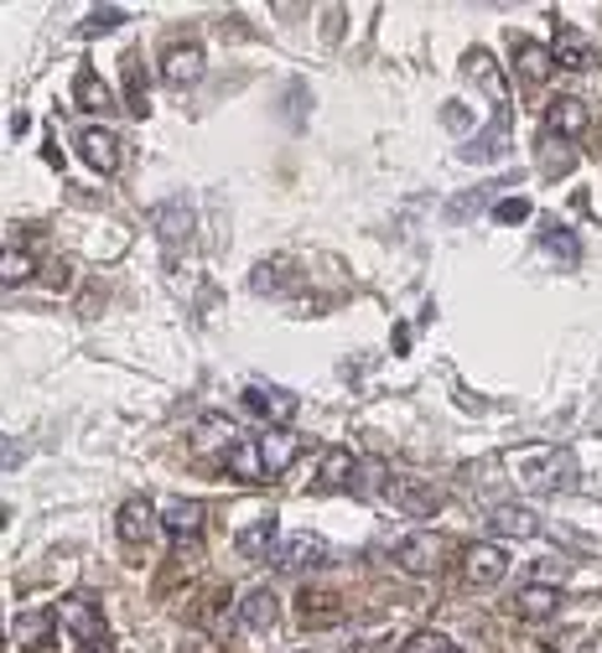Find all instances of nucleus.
<instances>
[{"instance_id":"obj_14","label":"nucleus","mask_w":602,"mask_h":653,"mask_svg":"<svg viewBox=\"0 0 602 653\" xmlns=\"http://www.w3.org/2000/svg\"><path fill=\"white\" fill-rule=\"evenodd\" d=\"M359 477V456L343 452V446H327L322 452V467H317V493H338V488H348Z\"/></svg>"},{"instance_id":"obj_18","label":"nucleus","mask_w":602,"mask_h":653,"mask_svg":"<svg viewBox=\"0 0 602 653\" xmlns=\"http://www.w3.org/2000/svg\"><path fill=\"white\" fill-rule=\"evenodd\" d=\"M514 68H520L524 83H545L556 73V53L545 42H514Z\"/></svg>"},{"instance_id":"obj_33","label":"nucleus","mask_w":602,"mask_h":653,"mask_svg":"<svg viewBox=\"0 0 602 653\" xmlns=\"http://www.w3.org/2000/svg\"><path fill=\"white\" fill-rule=\"evenodd\" d=\"M384 488V462H359V477H354V493L374 498Z\"/></svg>"},{"instance_id":"obj_37","label":"nucleus","mask_w":602,"mask_h":653,"mask_svg":"<svg viewBox=\"0 0 602 653\" xmlns=\"http://www.w3.org/2000/svg\"><path fill=\"white\" fill-rule=\"evenodd\" d=\"M172 560H177L182 571H198V560H202L198 539H177V555H172Z\"/></svg>"},{"instance_id":"obj_38","label":"nucleus","mask_w":602,"mask_h":653,"mask_svg":"<svg viewBox=\"0 0 602 653\" xmlns=\"http://www.w3.org/2000/svg\"><path fill=\"white\" fill-rule=\"evenodd\" d=\"M177 653H223V649H219V643H213L208 633H187V638H182V649H177Z\"/></svg>"},{"instance_id":"obj_27","label":"nucleus","mask_w":602,"mask_h":653,"mask_svg":"<svg viewBox=\"0 0 602 653\" xmlns=\"http://www.w3.org/2000/svg\"><path fill=\"white\" fill-rule=\"evenodd\" d=\"M73 100H79V109H94V115H100V109H109V83L100 79V73H89V68H83L79 79H73Z\"/></svg>"},{"instance_id":"obj_28","label":"nucleus","mask_w":602,"mask_h":653,"mask_svg":"<svg viewBox=\"0 0 602 653\" xmlns=\"http://www.w3.org/2000/svg\"><path fill=\"white\" fill-rule=\"evenodd\" d=\"M125 109L141 119L151 115V100H146V73H141V58H130L125 62Z\"/></svg>"},{"instance_id":"obj_7","label":"nucleus","mask_w":602,"mask_h":653,"mask_svg":"<svg viewBox=\"0 0 602 653\" xmlns=\"http://www.w3.org/2000/svg\"><path fill=\"white\" fill-rule=\"evenodd\" d=\"M390 503L410 518H431L442 509V493H437L431 482H421V477H395V482H390Z\"/></svg>"},{"instance_id":"obj_30","label":"nucleus","mask_w":602,"mask_h":653,"mask_svg":"<svg viewBox=\"0 0 602 653\" xmlns=\"http://www.w3.org/2000/svg\"><path fill=\"white\" fill-rule=\"evenodd\" d=\"M545 249H551V255H562L566 265H577V259H582V249H577V238L566 234V229H556V223H551V229H545V238H541Z\"/></svg>"},{"instance_id":"obj_5","label":"nucleus","mask_w":602,"mask_h":653,"mask_svg":"<svg viewBox=\"0 0 602 653\" xmlns=\"http://www.w3.org/2000/svg\"><path fill=\"white\" fill-rule=\"evenodd\" d=\"M322 560H327V539L306 535V529L291 535V539H281L276 555H270V565H276V571H312V565H322Z\"/></svg>"},{"instance_id":"obj_26","label":"nucleus","mask_w":602,"mask_h":653,"mask_svg":"<svg viewBox=\"0 0 602 653\" xmlns=\"http://www.w3.org/2000/svg\"><path fill=\"white\" fill-rule=\"evenodd\" d=\"M562 607V596H556V586H541V581H530L520 596H514V613L530 617V622H541V617H551Z\"/></svg>"},{"instance_id":"obj_31","label":"nucleus","mask_w":602,"mask_h":653,"mask_svg":"<svg viewBox=\"0 0 602 653\" xmlns=\"http://www.w3.org/2000/svg\"><path fill=\"white\" fill-rule=\"evenodd\" d=\"M401 653H462V649L452 643V638H442V633H410Z\"/></svg>"},{"instance_id":"obj_19","label":"nucleus","mask_w":602,"mask_h":653,"mask_svg":"<svg viewBox=\"0 0 602 653\" xmlns=\"http://www.w3.org/2000/svg\"><path fill=\"white\" fill-rule=\"evenodd\" d=\"M551 53H556V68H566V73H587V68H592V42H587L577 26H562Z\"/></svg>"},{"instance_id":"obj_13","label":"nucleus","mask_w":602,"mask_h":653,"mask_svg":"<svg viewBox=\"0 0 602 653\" xmlns=\"http://www.w3.org/2000/svg\"><path fill=\"white\" fill-rule=\"evenodd\" d=\"M488 524H494V535H503V539H535L541 535V514L524 509V503H499V509H488Z\"/></svg>"},{"instance_id":"obj_2","label":"nucleus","mask_w":602,"mask_h":653,"mask_svg":"<svg viewBox=\"0 0 602 653\" xmlns=\"http://www.w3.org/2000/svg\"><path fill=\"white\" fill-rule=\"evenodd\" d=\"M244 410L270 420V431H286V425L297 420V395H291V389H276V384H250V389H244Z\"/></svg>"},{"instance_id":"obj_36","label":"nucleus","mask_w":602,"mask_h":653,"mask_svg":"<svg viewBox=\"0 0 602 653\" xmlns=\"http://www.w3.org/2000/svg\"><path fill=\"white\" fill-rule=\"evenodd\" d=\"M494 218H499V223H524V218H530V202H524V198H503L499 208H494Z\"/></svg>"},{"instance_id":"obj_24","label":"nucleus","mask_w":602,"mask_h":653,"mask_svg":"<svg viewBox=\"0 0 602 653\" xmlns=\"http://www.w3.org/2000/svg\"><path fill=\"white\" fill-rule=\"evenodd\" d=\"M503 140H509V109H499L488 130H478V136L467 140V151H462V156H467V161H499L503 156Z\"/></svg>"},{"instance_id":"obj_21","label":"nucleus","mask_w":602,"mask_h":653,"mask_svg":"<svg viewBox=\"0 0 602 653\" xmlns=\"http://www.w3.org/2000/svg\"><path fill=\"white\" fill-rule=\"evenodd\" d=\"M53 628H58V613L32 607V613H21L16 622H11V643H16V649H42V643L53 638Z\"/></svg>"},{"instance_id":"obj_23","label":"nucleus","mask_w":602,"mask_h":653,"mask_svg":"<svg viewBox=\"0 0 602 653\" xmlns=\"http://www.w3.org/2000/svg\"><path fill=\"white\" fill-rule=\"evenodd\" d=\"M261 452H265V477H281L301 452V435L291 431H265L261 435Z\"/></svg>"},{"instance_id":"obj_3","label":"nucleus","mask_w":602,"mask_h":653,"mask_svg":"<svg viewBox=\"0 0 602 653\" xmlns=\"http://www.w3.org/2000/svg\"><path fill=\"white\" fill-rule=\"evenodd\" d=\"M58 622L79 638V643H104V638H109L104 613H100V602H94V596H68V602L58 607Z\"/></svg>"},{"instance_id":"obj_29","label":"nucleus","mask_w":602,"mask_h":653,"mask_svg":"<svg viewBox=\"0 0 602 653\" xmlns=\"http://www.w3.org/2000/svg\"><path fill=\"white\" fill-rule=\"evenodd\" d=\"M0 276H5V285H26V280L37 276V259L11 244V249H5V259H0Z\"/></svg>"},{"instance_id":"obj_6","label":"nucleus","mask_w":602,"mask_h":653,"mask_svg":"<svg viewBox=\"0 0 602 653\" xmlns=\"http://www.w3.org/2000/svg\"><path fill=\"white\" fill-rule=\"evenodd\" d=\"M120 151H125V145H120V136H115L109 125H89V130L79 136V156L89 161V166H94L100 177L120 172Z\"/></svg>"},{"instance_id":"obj_11","label":"nucleus","mask_w":602,"mask_h":653,"mask_svg":"<svg viewBox=\"0 0 602 653\" xmlns=\"http://www.w3.org/2000/svg\"><path fill=\"white\" fill-rule=\"evenodd\" d=\"M545 130L562 136V140H577V136L592 130V115H587L582 100H551L545 104Z\"/></svg>"},{"instance_id":"obj_4","label":"nucleus","mask_w":602,"mask_h":653,"mask_svg":"<svg viewBox=\"0 0 602 653\" xmlns=\"http://www.w3.org/2000/svg\"><path fill=\"white\" fill-rule=\"evenodd\" d=\"M390 560L401 565L405 575H437V560H442V539L437 535H405L395 550H390Z\"/></svg>"},{"instance_id":"obj_35","label":"nucleus","mask_w":602,"mask_h":653,"mask_svg":"<svg viewBox=\"0 0 602 653\" xmlns=\"http://www.w3.org/2000/svg\"><path fill=\"white\" fill-rule=\"evenodd\" d=\"M161 229H166V244H177V234L187 238V208H182V202H166V208H161Z\"/></svg>"},{"instance_id":"obj_15","label":"nucleus","mask_w":602,"mask_h":653,"mask_svg":"<svg viewBox=\"0 0 602 653\" xmlns=\"http://www.w3.org/2000/svg\"><path fill=\"white\" fill-rule=\"evenodd\" d=\"M161 529L172 539H198L202 535V503L198 498H172L161 509Z\"/></svg>"},{"instance_id":"obj_22","label":"nucleus","mask_w":602,"mask_h":653,"mask_svg":"<svg viewBox=\"0 0 602 653\" xmlns=\"http://www.w3.org/2000/svg\"><path fill=\"white\" fill-rule=\"evenodd\" d=\"M240 628H244V633H270V628H276V596L265 592V586L244 592V602H240Z\"/></svg>"},{"instance_id":"obj_39","label":"nucleus","mask_w":602,"mask_h":653,"mask_svg":"<svg viewBox=\"0 0 602 653\" xmlns=\"http://www.w3.org/2000/svg\"><path fill=\"white\" fill-rule=\"evenodd\" d=\"M79 653H115V649H109V638H104V643H83Z\"/></svg>"},{"instance_id":"obj_25","label":"nucleus","mask_w":602,"mask_h":653,"mask_svg":"<svg viewBox=\"0 0 602 653\" xmlns=\"http://www.w3.org/2000/svg\"><path fill=\"white\" fill-rule=\"evenodd\" d=\"M240 441H244V435H240V425H234L229 416L193 420V446H202V452H208V446H223V452H229V446H240Z\"/></svg>"},{"instance_id":"obj_34","label":"nucleus","mask_w":602,"mask_h":653,"mask_svg":"<svg viewBox=\"0 0 602 653\" xmlns=\"http://www.w3.org/2000/svg\"><path fill=\"white\" fill-rule=\"evenodd\" d=\"M120 21H125V11H120V5H104V11H94V16L83 21L79 32H83V37H100V32H115Z\"/></svg>"},{"instance_id":"obj_12","label":"nucleus","mask_w":602,"mask_h":653,"mask_svg":"<svg viewBox=\"0 0 602 653\" xmlns=\"http://www.w3.org/2000/svg\"><path fill=\"white\" fill-rule=\"evenodd\" d=\"M223 473L234 482H265V452H261V435H244L240 446L223 452Z\"/></svg>"},{"instance_id":"obj_8","label":"nucleus","mask_w":602,"mask_h":653,"mask_svg":"<svg viewBox=\"0 0 602 653\" xmlns=\"http://www.w3.org/2000/svg\"><path fill=\"white\" fill-rule=\"evenodd\" d=\"M297 607H301V628H338L343 622V596L327 592V586H306L297 596Z\"/></svg>"},{"instance_id":"obj_17","label":"nucleus","mask_w":602,"mask_h":653,"mask_svg":"<svg viewBox=\"0 0 602 653\" xmlns=\"http://www.w3.org/2000/svg\"><path fill=\"white\" fill-rule=\"evenodd\" d=\"M202 47H193V42H187V47H172V53H166V58H161V79L172 83V89H187V83H198L202 79Z\"/></svg>"},{"instance_id":"obj_20","label":"nucleus","mask_w":602,"mask_h":653,"mask_svg":"<svg viewBox=\"0 0 602 653\" xmlns=\"http://www.w3.org/2000/svg\"><path fill=\"white\" fill-rule=\"evenodd\" d=\"M276 535H281V529H276V518L265 514V518H255V524H244L234 545H240L244 560H270V555H276V545H281Z\"/></svg>"},{"instance_id":"obj_32","label":"nucleus","mask_w":602,"mask_h":653,"mask_svg":"<svg viewBox=\"0 0 602 653\" xmlns=\"http://www.w3.org/2000/svg\"><path fill=\"white\" fill-rule=\"evenodd\" d=\"M286 270H291V265H286V259H270V265H261V270H255V280H250V285H255V291H270V296H276V291H281L286 285Z\"/></svg>"},{"instance_id":"obj_1","label":"nucleus","mask_w":602,"mask_h":653,"mask_svg":"<svg viewBox=\"0 0 602 653\" xmlns=\"http://www.w3.org/2000/svg\"><path fill=\"white\" fill-rule=\"evenodd\" d=\"M520 467V482L535 488V493H571L577 488V456L566 446H535V452H520L514 456Z\"/></svg>"},{"instance_id":"obj_10","label":"nucleus","mask_w":602,"mask_h":653,"mask_svg":"<svg viewBox=\"0 0 602 653\" xmlns=\"http://www.w3.org/2000/svg\"><path fill=\"white\" fill-rule=\"evenodd\" d=\"M503 571H509V555L499 545H473L467 560H462V575H467V586H499Z\"/></svg>"},{"instance_id":"obj_9","label":"nucleus","mask_w":602,"mask_h":653,"mask_svg":"<svg viewBox=\"0 0 602 653\" xmlns=\"http://www.w3.org/2000/svg\"><path fill=\"white\" fill-rule=\"evenodd\" d=\"M161 529L157 509L146 503V498H130V503H120V514H115V535L125 539V545H146V539Z\"/></svg>"},{"instance_id":"obj_16","label":"nucleus","mask_w":602,"mask_h":653,"mask_svg":"<svg viewBox=\"0 0 602 653\" xmlns=\"http://www.w3.org/2000/svg\"><path fill=\"white\" fill-rule=\"evenodd\" d=\"M462 68H467V79L478 83L483 94L494 104H503L509 100V83H503V73H499V62H494V53H483V47H473L467 58H462Z\"/></svg>"}]
</instances>
